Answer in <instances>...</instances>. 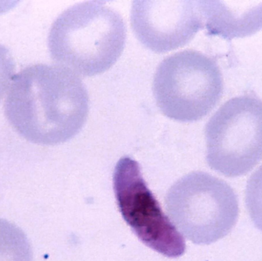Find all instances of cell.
I'll return each mask as SVG.
<instances>
[{
  "instance_id": "6da1fadb",
  "label": "cell",
  "mask_w": 262,
  "mask_h": 261,
  "mask_svg": "<svg viewBox=\"0 0 262 261\" xmlns=\"http://www.w3.org/2000/svg\"><path fill=\"white\" fill-rule=\"evenodd\" d=\"M5 101L9 124L41 145L64 143L87 121L89 96L77 74L52 65L28 66L15 75Z\"/></svg>"
},
{
  "instance_id": "7a4b0ae2",
  "label": "cell",
  "mask_w": 262,
  "mask_h": 261,
  "mask_svg": "<svg viewBox=\"0 0 262 261\" xmlns=\"http://www.w3.org/2000/svg\"><path fill=\"white\" fill-rule=\"evenodd\" d=\"M121 15L103 2L75 5L55 19L49 32L51 57L77 75L94 76L108 70L125 46Z\"/></svg>"
},
{
  "instance_id": "3957f363",
  "label": "cell",
  "mask_w": 262,
  "mask_h": 261,
  "mask_svg": "<svg viewBox=\"0 0 262 261\" xmlns=\"http://www.w3.org/2000/svg\"><path fill=\"white\" fill-rule=\"evenodd\" d=\"M166 211L183 235L199 245H209L227 236L239 215L238 197L222 179L193 171L168 191Z\"/></svg>"
},
{
  "instance_id": "277c9868",
  "label": "cell",
  "mask_w": 262,
  "mask_h": 261,
  "mask_svg": "<svg viewBox=\"0 0 262 261\" xmlns=\"http://www.w3.org/2000/svg\"><path fill=\"white\" fill-rule=\"evenodd\" d=\"M152 92L163 115L192 123L206 116L221 99L223 75L213 58L198 51H182L160 63Z\"/></svg>"
},
{
  "instance_id": "5b68a950",
  "label": "cell",
  "mask_w": 262,
  "mask_h": 261,
  "mask_svg": "<svg viewBox=\"0 0 262 261\" xmlns=\"http://www.w3.org/2000/svg\"><path fill=\"white\" fill-rule=\"evenodd\" d=\"M206 160L228 177L245 175L262 160V101L251 95L231 98L205 129Z\"/></svg>"
},
{
  "instance_id": "8992f818",
  "label": "cell",
  "mask_w": 262,
  "mask_h": 261,
  "mask_svg": "<svg viewBox=\"0 0 262 261\" xmlns=\"http://www.w3.org/2000/svg\"><path fill=\"white\" fill-rule=\"evenodd\" d=\"M114 190L122 217L146 246L167 257L186 251V243L148 188L140 165L123 157L114 171Z\"/></svg>"
},
{
  "instance_id": "52a82bcc",
  "label": "cell",
  "mask_w": 262,
  "mask_h": 261,
  "mask_svg": "<svg viewBox=\"0 0 262 261\" xmlns=\"http://www.w3.org/2000/svg\"><path fill=\"white\" fill-rule=\"evenodd\" d=\"M130 18L139 41L157 53L185 46L206 26L202 1L194 0H136Z\"/></svg>"
},
{
  "instance_id": "ba28073f",
  "label": "cell",
  "mask_w": 262,
  "mask_h": 261,
  "mask_svg": "<svg viewBox=\"0 0 262 261\" xmlns=\"http://www.w3.org/2000/svg\"><path fill=\"white\" fill-rule=\"evenodd\" d=\"M210 35L231 39L252 35L262 29V1H202Z\"/></svg>"
},
{
  "instance_id": "9c48e42d",
  "label": "cell",
  "mask_w": 262,
  "mask_h": 261,
  "mask_svg": "<svg viewBox=\"0 0 262 261\" xmlns=\"http://www.w3.org/2000/svg\"><path fill=\"white\" fill-rule=\"evenodd\" d=\"M0 261H33V252L23 230L0 218Z\"/></svg>"
},
{
  "instance_id": "30bf717a",
  "label": "cell",
  "mask_w": 262,
  "mask_h": 261,
  "mask_svg": "<svg viewBox=\"0 0 262 261\" xmlns=\"http://www.w3.org/2000/svg\"><path fill=\"white\" fill-rule=\"evenodd\" d=\"M246 204L252 222L262 232V165L248 180Z\"/></svg>"
},
{
  "instance_id": "8fae6325",
  "label": "cell",
  "mask_w": 262,
  "mask_h": 261,
  "mask_svg": "<svg viewBox=\"0 0 262 261\" xmlns=\"http://www.w3.org/2000/svg\"><path fill=\"white\" fill-rule=\"evenodd\" d=\"M15 63L10 51L0 45V100L13 79Z\"/></svg>"
}]
</instances>
